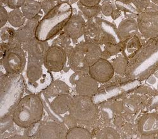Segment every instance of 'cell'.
Wrapping results in <instances>:
<instances>
[{
  "label": "cell",
  "instance_id": "1",
  "mask_svg": "<svg viewBox=\"0 0 158 139\" xmlns=\"http://www.w3.org/2000/svg\"><path fill=\"white\" fill-rule=\"evenodd\" d=\"M73 15V8L69 2H60L41 19L37 28L35 37L38 39L48 41L63 31Z\"/></svg>",
  "mask_w": 158,
  "mask_h": 139
},
{
  "label": "cell",
  "instance_id": "37",
  "mask_svg": "<svg viewBox=\"0 0 158 139\" xmlns=\"http://www.w3.org/2000/svg\"><path fill=\"white\" fill-rule=\"evenodd\" d=\"M120 14H121V11L118 10V9H116V10L113 12V15H111V17H112L113 19L115 20V19H116L118 17H120Z\"/></svg>",
  "mask_w": 158,
  "mask_h": 139
},
{
  "label": "cell",
  "instance_id": "16",
  "mask_svg": "<svg viewBox=\"0 0 158 139\" xmlns=\"http://www.w3.org/2000/svg\"><path fill=\"white\" fill-rule=\"evenodd\" d=\"M137 129L140 135L158 134V115L150 113L142 115L138 121Z\"/></svg>",
  "mask_w": 158,
  "mask_h": 139
},
{
  "label": "cell",
  "instance_id": "20",
  "mask_svg": "<svg viewBox=\"0 0 158 139\" xmlns=\"http://www.w3.org/2000/svg\"><path fill=\"white\" fill-rule=\"evenodd\" d=\"M69 91L70 88L67 84L61 80H55L52 82L44 93L48 97L53 98L60 95L69 94Z\"/></svg>",
  "mask_w": 158,
  "mask_h": 139
},
{
  "label": "cell",
  "instance_id": "36",
  "mask_svg": "<svg viewBox=\"0 0 158 139\" xmlns=\"http://www.w3.org/2000/svg\"><path fill=\"white\" fill-rule=\"evenodd\" d=\"M156 135L154 134H146L141 135V139H156Z\"/></svg>",
  "mask_w": 158,
  "mask_h": 139
},
{
  "label": "cell",
  "instance_id": "25",
  "mask_svg": "<svg viewBox=\"0 0 158 139\" xmlns=\"http://www.w3.org/2000/svg\"><path fill=\"white\" fill-rule=\"evenodd\" d=\"M77 5L79 10L82 13V14H84L87 19L98 17L101 13V5L93 7H88L83 5L79 2L77 3Z\"/></svg>",
  "mask_w": 158,
  "mask_h": 139
},
{
  "label": "cell",
  "instance_id": "6",
  "mask_svg": "<svg viewBox=\"0 0 158 139\" xmlns=\"http://www.w3.org/2000/svg\"><path fill=\"white\" fill-rule=\"evenodd\" d=\"M8 43L9 47L2 58L3 67L6 73L21 74L25 69L27 62L25 50L16 38Z\"/></svg>",
  "mask_w": 158,
  "mask_h": 139
},
{
  "label": "cell",
  "instance_id": "27",
  "mask_svg": "<svg viewBox=\"0 0 158 139\" xmlns=\"http://www.w3.org/2000/svg\"><path fill=\"white\" fill-rule=\"evenodd\" d=\"M116 9L115 3L112 2L111 0H104L101 5V13L106 17H111Z\"/></svg>",
  "mask_w": 158,
  "mask_h": 139
},
{
  "label": "cell",
  "instance_id": "18",
  "mask_svg": "<svg viewBox=\"0 0 158 139\" xmlns=\"http://www.w3.org/2000/svg\"><path fill=\"white\" fill-rule=\"evenodd\" d=\"M51 99V108L58 115H61L69 112L73 99V96L70 94H62Z\"/></svg>",
  "mask_w": 158,
  "mask_h": 139
},
{
  "label": "cell",
  "instance_id": "33",
  "mask_svg": "<svg viewBox=\"0 0 158 139\" xmlns=\"http://www.w3.org/2000/svg\"><path fill=\"white\" fill-rule=\"evenodd\" d=\"M8 14L7 10L4 6H0V27L2 28L8 22Z\"/></svg>",
  "mask_w": 158,
  "mask_h": 139
},
{
  "label": "cell",
  "instance_id": "21",
  "mask_svg": "<svg viewBox=\"0 0 158 139\" xmlns=\"http://www.w3.org/2000/svg\"><path fill=\"white\" fill-rule=\"evenodd\" d=\"M140 43L138 37L136 35L128 38L127 39L123 41V53L125 58H130L132 57L139 49Z\"/></svg>",
  "mask_w": 158,
  "mask_h": 139
},
{
  "label": "cell",
  "instance_id": "31",
  "mask_svg": "<svg viewBox=\"0 0 158 139\" xmlns=\"http://www.w3.org/2000/svg\"><path fill=\"white\" fill-rule=\"evenodd\" d=\"M60 2L55 1V0H43L40 2L44 14H48L49 11L53 9Z\"/></svg>",
  "mask_w": 158,
  "mask_h": 139
},
{
  "label": "cell",
  "instance_id": "32",
  "mask_svg": "<svg viewBox=\"0 0 158 139\" xmlns=\"http://www.w3.org/2000/svg\"><path fill=\"white\" fill-rule=\"evenodd\" d=\"M136 10L139 12H142L146 10L151 3V0H132L131 1Z\"/></svg>",
  "mask_w": 158,
  "mask_h": 139
},
{
  "label": "cell",
  "instance_id": "9",
  "mask_svg": "<svg viewBox=\"0 0 158 139\" xmlns=\"http://www.w3.org/2000/svg\"><path fill=\"white\" fill-rule=\"evenodd\" d=\"M68 61V55L63 47L51 45L46 53L43 62L45 67L51 72H60Z\"/></svg>",
  "mask_w": 158,
  "mask_h": 139
},
{
  "label": "cell",
  "instance_id": "29",
  "mask_svg": "<svg viewBox=\"0 0 158 139\" xmlns=\"http://www.w3.org/2000/svg\"><path fill=\"white\" fill-rule=\"evenodd\" d=\"M71 40L72 39L69 37H68L67 35L62 32L59 35H58L57 38L55 39L52 45L60 46L63 47L64 49H65V51H67V48L69 47L71 43Z\"/></svg>",
  "mask_w": 158,
  "mask_h": 139
},
{
  "label": "cell",
  "instance_id": "23",
  "mask_svg": "<svg viewBox=\"0 0 158 139\" xmlns=\"http://www.w3.org/2000/svg\"><path fill=\"white\" fill-rule=\"evenodd\" d=\"M27 19L19 9L11 10L8 14V23L13 27L19 29L26 22Z\"/></svg>",
  "mask_w": 158,
  "mask_h": 139
},
{
  "label": "cell",
  "instance_id": "3",
  "mask_svg": "<svg viewBox=\"0 0 158 139\" xmlns=\"http://www.w3.org/2000/svg\"><path fill=\"white\" fill-rule=\"evenodd\" d=\"M84 36L85 41L100 46L120 42L117 27L112 23L99 17L87 19Z\"/></svg>",
  "mask_w": 158,
  "mask_h": 139
},
{
  "label": "cell",
  "instance_id": "24",
  "mask_svg": "<svg viewBox=\"0 0 158 139\" xmlns=\"http://www.w3.org/2000/svg\"><path fill=\"white\" fill-rule=\"evenodd\" d=\"M114 73L119 75H123L126 73L128 67V61L125 56H118L114 58L111 62Z\"/></svg>",
  "mask_w": 158,
  "mask_h": 139
},
{
  "label": "cell",
  "instance_id": "26",
  "mask_svg": "<svg viewBox=\"0 0 158 139\" xmlns=\"http://www.w3.org/2000/svg\"><path fill=\"white\" fill-rule=\"evenodd\" d=\"M96 139H120V137L113 128L105 127L98 133Z\"/></svg>",
  "mask_w": 158,
  "mask_h": 139
},
{
  "label": "cell",
  "instance_id": "2",
  "mask_svg": "<svg viewBox=\"0 0 158 139\" xmlns=\"http://www.w3.org/2000/svg\"><path fill=\"white\" fill-rule=\"evenodd\" d=\"M44 106L38 94H29L23 96L13 111L14 122L22 128H28L40 121L43 118Z\"/></svg>",
  "mask_w": 158,
  "mask_h": 139
},
{
  "label": "cell",
  "instance_id": "30",
  "mask_svg": "<svg viewBox=\"0 0 158 139\" xmlns=\"http://www.w3.org/2000/svg\"><path fill=\"white\" fill-rule=\"evenodd\" d=\"M25 0H0L1 6H6L8 8L15 10L22 7Z\"/></svg>",
  "mask_w": 158,
  "mask_h": 139
},
{
  "label": "cell",
  "instance_id": "8",
  "mask_svg": "<svg viewBox=\"0 0 158 139\" xmlns=\"http://www.w3.org/2000/svg\"><path fill=\"white\" fill-rule=\"evenodd\" d=\"M140 34L149 39L158 37V8L151 3L146 10L139 13L137 17Z\"/></svg>",
  "mask_w": 158,
  "mask_h": 139
},
{
  "label": "cell",
  "instance_id": "17",
  "mask_svg": "<svg viewBox=\"0 0 158 139\" xmlns=\"http://www.w3.org/2000/svg\"><path fill=\"white\" fill-rule=\"evenodd\" d=\"M117 30L120 41H123L128 38L136 35L139 31L137 20L130 18L122 20L117 27Z\"/></svg>",
  "mask_w": 158,
  "mask_h": 139
},
{
  "label": "cell",
  "instance_id": "11",
  "mask_svg": "<svg viewBox=\"0 0 158 139\" xmlns=\"http://www.w3.org/2000/svg\"><path fill=\"white\" fill-rule=\"evenodd\" d=\"M67 130L63 124L55 121H46L39 126L38 139H65Z\"/></svg>",
  "mask_w": 158,
  "mask_h": 139
},
{
  "label": "cell",
  "instance_id": "10",
  "mask_svg": "<svg viewBox=\"0 0 158 139\" xmlns=\"http://www.w3.org/2000/svg\"><path fill=\"white\" fill-rule=\"evenodd\" d=\"M114 73L111 63L104 58L98 60L89 70V74L99 83L104 84L110 81Z\"/></svg>",
  "mask_w": 158,
  "mask_h": 139
},
{
  "label": "cell",
  "instance_id": "28",
  "mask_svg": "<svg viewBox=\"0 0 158 139\" xmlns=\"http://www.w3.org/2000/svg\"><path fill=\"white\" fill-rule=\"evenodd\" d=\"M2 41L8 43L10 41L16 38V31L11 27H3L1 28V33H0Z\"/></svg>",
  "mask_w": 158,
  "mask_h": 139
},
{
  "label": "cell",
  "instance_id": "35",
  "mask_svg": "<svg viewBox=\"0 0 158 139\" xmlns=\"http://www.w3.org/2000/svg\"><path fill=\"white\" fill-rule=\"evenodd\" d=\"M85 74H87V73H81V72H75L71 76L70 80V82L73 85H75L76 83L77 82V81L79 80V79H80L82 75H84Z\"/></svg>",
  "mask_w": 158,
  "mask_h": 139
},
{
  "label": "cell",
  "instance_id": "22",
  "mask_svg": "<svg viewBox=\"0 0 158 139\" xmlns=\"http://www.w3.org/2000/svg\"><path fill=\"white\" fill-rule=\"evenodd\" d=\"M65 139H93V135L87 129L75 126L67 130Z\"/></svg>",
  "mask_w": 158,
  "mask_h": 139
},
{
  "label": "cell",
  "instance_id": "4",
  "mask_svg": "<svg viewBox=\"0 0 158 139\" xmlns=\"http://www.w3.org/2000/svg\"><path fill=\"white\" fill-rule=\"evenodd\" d=\"M27 56L25 68L26 86L31 94H38L45 91L53 82L51 72L44 65L43 61Z\"/></svg>",
  "mask_w": 158,
  "mask_h": 139
},
{
  "label": "cell",
  "instance_id": "12",
  "mask_svg": "<svg viewBox=\"0 0 158 139\" xmlns=\"http://www.w3.org/2000/svg\"><path fill=\"white\" fill-rule=\"evenodd\" d=\"M86 21L84 18L81 15L73 14L64 26L63 32L72 40H77L84 35Z\"/></svg>",
  "mask_w": 158,
  "mask_h": 139
},
{
  "label": "cell",
  "instance_id": "15",
  "mask_svg": "<svg viewBox=\"0 0 158 139\" xmlns=\"http://www.w3.org/2000/svg\"><path fill=\"white\" fill-rule=\"evenodd\" d=\"M22 47L28 56L38 60L43 61L50 46L48 41H41L35 37L28 43L22 44Z\"/></svg>",
  "mask_w": 158,
  "mask_h": 139
},
{
  "label": "cell",
  "instance_id": "34",
  "mask_svg": "<svg viewBox=\"0 0 158 139\" xmlns=\"http://www.w3.org/2000/svg\"><path fill=\"white\" fill-rule=\"evenodd\" d=\"M78 2L85 6L93 7L99 5L101 0H79Z\"/></svg>",
  "mask_w": 158,
  "mask_h": 139
},
{
  "label": "cell",
  "instance_id": "13",
  "mask_svg": "<svg viewBox=\"0 0 158 139\" xmlns=\"http://www.w3.org/2000/svg\"><path fill=\"white\" fill-rule=\"evenodd\" d=\"M99 82L87 73L82 75L76 83L75 91L77 95L93 97L98 91Z\"/></svg>",
  "mask_w": 158,
  "mask_h": 139
},
{
  "label": "cell",
  "instance_id": "5",
  "mask_svg": "<svg viewBox=\"0 0 158 139\" xmlns=\"http://www.w3.org/2000/svg\"><path fill=\"white\" fill-rule=\"evenodd\" d=\"M25 80L21 74L6 73L1 77V105H14L23 97Z\"/></svg>",
  "mask_w": 158,
  "mask_h": 139
},
{
  "label": "cell",
  "instance_id": "38",
  "mask_svg": "<svg viewBox=\"0 0 158 139\" xmlns=\"http://www.w3.org/2000/svg\"><path fill=\"white\" fill-rule=\"evenodd\" d=\"M131 1H132V0H115V2H120L124 4H127V5L131 4Z\"/></svg>",
  "mask_w": 158,
  "mask_h": 139
},
{
  "label": "cell",
  "instance_id": "40",
  "mask_svg": "<svg viewBox=\"0 0 158 139\" xmlns=\"http://www.w3.org/2000/svg\"><path fill=\"white\" fill-rule=\"evenodd\" d=\"M37 1H40V2H41V1H43V0H37Z\"/></svg>",
  "mask_w": 158,
  "mask_h": 139
},
{
  "label": "cell",
  "instance_id": "19",
  "mask_svg": "<svg viewBox=\"0 0 158 139\" xmlns=\"http://www.w3.org/2000/svg\"><path fill=\"white\" fill-rule=\"evenodd\" d=\"M21 8L27 20H31L39 15L42 10L41 4L36 0H25Z\"/></svg>",
  "mask_w": 158,
  "mask_h": 139
},
{
  "label": "cell",
  "instance_id": "14",
  "mask_svg": "<svg viewBox=\"0 0 158 139\" xmlns=\"http://www.w3.org/2000/svg\"><path fill=\"white\" fill-rule=\"evenodd\" d=\"M41 16L27 20L22 27L16 30V39L22 44L28 43L35 37L38 24L41 20Z\"/></svg>",
  "mask_w": 158,
  "mask_h": 139
},
{
  "label": "cell",
  "instance_id": "7",
  "mask_svg": "<svg viewBox=\"0 0 158 139\" xmlns=\"http://www.w3.org/2000/svg\"><path fill=\"white\" fill-rule=\"evenodd\" d=\"M69 112L75 121L82 123H93L99 115V110L92 97L80 95L73 96Z\"/></svg>",
  "mask_w": 158,
  "mask_h": 139
},
{
  "label": "cell",
  "instance_id": "41",
  "mask_svg": "<svg viewBox=\"0 0 158 139\" xmlns=\"http://www.w3.org/2000/svg\"><path fill=\"white\" fill-rule=\"evenodd\" d=\"M55 1H59L60 2V0H55Z\"/></svg>",
  "mask_w": 158,
  "mask_h": 139
},
{
  "label": "cell",
  "instance_id": "39",
  "mask_svg": "<svg viewBox=\"0 0 158 139\" xmlns=\"http://www.w3.org/2000/svg\"><path fill=\"white\" fill-rule=\"evenodd\" d=\"M151 1L152 3H153L154 4L156 5H158V0H151Z\"/></svg>",
  "mask_w": 158,
  "mask_h": 139
}]
</instances>
